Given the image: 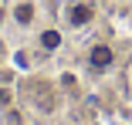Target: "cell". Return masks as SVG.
I'll return each mask as SVG.
<instances>
[{
    "instance_id": "4",
    "label": "cell",
    "mask_w": 132,
    "mask_h": 125,
    "mask_svg": "<svg viewBox=\"0 0 132 125\" xmlns=\"http://www.w3.org/2000/svg\"><path fill=\"white\" fill-rule=\"evenodd\" d=\"M61 44H64V31H61V27H41V31H37V47H41L44 54L61 51Z\"/></svg>"
},
{
    "instance_id": "3",
    "label": "cell",
    "mask_w": 132,
    "mask_h": 125,
    "mask_svg": "<svg viewBox=\"0 0 132 125\" xmlns=\"http://www.w3.org/2000/svg\"><path fill=\"white\" fill-rule=\"evenodd\" d=\"M85 61H88V68H92V71H112V68H115V47L98 41V44H92V47H88Z\"/></svg>"
},
{
    "instance_id": "2",
    "label": "cell",
    "mask_w": 132,
    "mask_h": 125,
    "mask_svg": "<svg viewBox=\"0 0 132 125\" xmlns=\"http://www.w3.org/2000/svg\"><path fill=\"white\" fill-rule=\"evenodd\" d=\"M10 20L17 24L20 31L37 27V20H41V7H37V0H14V4H10Z\"/></svg>"
},
{
    "instance_id": "1",
    "label": "cell",
    "mask_w": 132,
    "mask_h": 125,
    "mask_svg": "<svg viewBox=\"0 0 132 125\" xmlns=\"http://www.w3.org/2000/svg\"><path fill=\"white\" fill-rule=\"evenodd\" d=\"M98 20V4L95 0H71L64 7V24L71 31H85Z\"/></svg>"
},
{
    "instance_id": "5",
    "label": "cell",
    "mask_w": 132,
    "mask_h": 125,
    "mask_svg": "<svg viewBox=\"0 0 132 125\" xmlns=\"http://www.w3.org/2000/svg\"><path fill=\"white\" fill-rule=\"evenodd\" d=\"M4 20H10V4L0 0V24H4Z\"/></svg>"
}]
</instances>
